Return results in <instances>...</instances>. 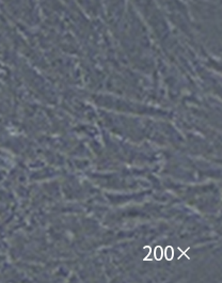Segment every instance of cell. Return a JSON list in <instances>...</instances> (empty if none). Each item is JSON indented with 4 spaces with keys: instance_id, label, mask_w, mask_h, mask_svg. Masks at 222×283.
Masks as SVG:
<instances>
[{
    "instance_id": "1",
    "label": "cell",
    "mask_w": 222,
    "mask_h": 283,
    "mask_svg": "<svg viewBox=\"0 0 222 283\" xmlns=\"http://www.w3.org/2000/svg\"><path fill=\"white\" fill-rule=\"evenodd\" d=\"M164 257L168 261H172L174 257V249L171 247V246H168V247L164 249Z\"/></svg>"
},
{
    "instance_id": "2",
    "label": "cell",
    "mask_w": 222,
    "mask_h": 283,
    "mask_svg": "<svg viewBox=\"0 0 222 283\" xmlns=\"http://www.w3.org/2000/svg\"><path fill=\"white\" fill-rule=\"evenodd\" d=\"M154 257H155V260L157 261H160V260L163 257V249L160 246H157L154 250Z\"/></svg>"
}]
</instances>
